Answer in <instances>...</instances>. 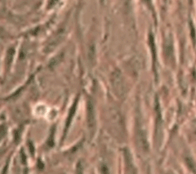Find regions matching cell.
Wrapping results in <instances>:
<instances>
[{"label":"cell","instance_id":"cell-1","mask_svg":"<svg viewBox=\"0 0 196 174\" xmlns=\"http://www.w3.org/2000/svg\"><path fill=\"white\" fill-rule=\"evenodd\" d=\"M87 123H88V125L91 128H94V122H95V119H94V106H93L92 102L89 101L87 102Z\"/></svg>","mask_w":196,"mask_h":174},{"label":"cell","instance_id":"cell-2","mask_svg":"<svg viewBox=\"0 0 196 174\" xmlns=\"http://www.w3.org/2000/svg\"><path fill=\"white\" fill-rule=\"evenodd\" d=\"M76 106H77V100H76V102H74V105L73 106H72L71 109L70 113H69L68 119H67V124H66L65 132H66V131H67V129H68L69 126H70V125H71V121H72V118H73V116H74V112H75Z\"/></svg>","mask_w":196,"mask_h":174},{"label":"cell","instance_id":"cell-3","mask_svg":"<svg viewBox=\"0 0 196 174\" xmlns=\"http://www.w3.org/2000/svg\"><path fill=\"white\" fill-rule=\"evenodd\" d=\"M58 1H59V0H50V1H49V3H48V6L50 8L52 7V6H55V5L56 4V3Z\"/></svg>","mask_w":196,"mask_h":174}]
</instances>
